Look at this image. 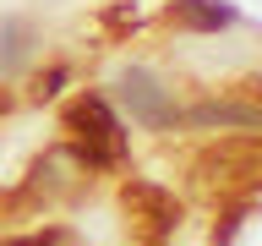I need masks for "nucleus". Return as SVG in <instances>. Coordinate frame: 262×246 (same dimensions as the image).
<instances>
[{"label":"nucleus","mask_w":262,"mask_h":246,"mask_svg":"<svg viewBox=\"0 0 262 246\" xmlns=\"http://www.w3.org/2000/svg\"><path fill=\"white\" fill-rule=\"evenodd\" d=\"M120 208H126L131 230L142 235V241H164V235H175L180 224V202L164 186H153V180H126L120 186Z\"/></svg>","instance_id":"7ed1b4c3"},{"label":"nucleus","mask_w":262,"mask_h":246,"mask_svg":"<svg viewBox=\"0 0 262 246\" xmlns=\"http://www.w3.org/2000/svg\"><path fill=\"white\" fill-rule=\"evenodd\" d=\"M186 120L191 126H246V131H262V104H251V98H213V104H196V110H186Z\"/></svg>","instance_id":"39448f33"},{"label":"nucleus","mask_w":262,"mask_h":246,"mask_svg":"<svg viewBox=\"0 0 262 246\" xmlns=\"http://www.w3.org/2000/svg\"><path fill=\"white\" fill-rule=\"evenodd\" d=\"M66 137H71V153H77L82 164H93V170H110V164L126 159V126L115 120V110L104 104L98 93H82L66 104L60 115Z\"/></svg>","instance_id":"f257e3e1"},{"label":"nucleus","mask_w":262,"mask_h":246,"mask_svg":"<svg viewBox=\"0 0 262 246\" xmlns=\"http://www.w3.org/2000/svg\"><path fill=\"white\" fill-rule=\"evenodd\" d=\"M120 93H126L131 115H137L142 126H169V120H175V104L164 98L153 71H126V77H120Z\"/></svg>","instance_id":"20e7f679"},{"label":"nucleus","mask_w":262,"mask_h":246,"mask_svg":"<svg viewBox=\"0 0 262 246\" xmlns=\"http://www.w3.org/2000/svg\"><path fill=\"white\" fill-rule=\"evenodd\" d=\"M169 22H180V28H224L229 6H219V0H169Z\"/></svg>","instance_id":"423d86ee"},{"label":"nucleus","mask_w":262,"mask_h":246,"mask_svg":"<svg viewBox=\"0 0 262 246\" xmlns=\"http://www.w3.org/2000/svg\"><path fill=\"white\" fill-rule=\"evenodd\" d=\"M11 246H71V235H66V230H44V235H22V241H11Z\"/></svg>","instance_id":"0eeeda50"},{"label":"nucleus","mask_w":262,"mask_h":246,"mask_svg":"<svg viewBox=\"0 0 262 246\" xmlns=\"http://www.w3.org/2000/svg\"><path fill=\"white\" fill-rule=\"evenodd\" d=\"M196 186H208L219 197H246L262 192V137H219L196 153L191 164Z\"/></svg>","instance_id":"f03ea898"}]
</instances>
